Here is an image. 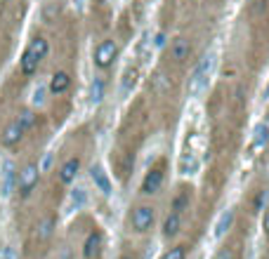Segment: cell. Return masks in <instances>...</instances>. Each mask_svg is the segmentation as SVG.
Listing matches in <instances>:
<instances>
[{"instance_id":"cell-16","label":"cell","mask_w":269,"mask_h":259,"mask_svg":"<svg viewBox=\"0 0 269 259\" xmlns=\"http://www.w3.org/2000/svg\"><path fill=\"white\" fill-rule=\"evenodd\" d=\"M0 259H17V252L12 248H0Z\"/></svg>"},{"instance_id":"cell-13","label":"cell","mask_w":269,"mask_h":259,"mask_svg":"<svg viewBox=\"0 0 269 259\" xmlns=\"http://www.w3.org/2000/svg\"><path fill=\"white\" fill-rule=\"evenodd\" d=\"M102 250H104V236H102V231L99 229H90V233L83 241V250H81L83 259H99Z\"/></svg>"},{"instance_id":"cell-12","label":"cell","mask_w":269,"mask_h":259,"mask_svg":"<svg viewBox=\"0 0 269 259\" xmlns=\"http://www.w3.org/2000/svg\"><path fill=\"white\" fill-rule=\"evenodd\" d=\"M54 226H57V212H54V210L43 212V215L36 219V224H33V241L40 243V245L47 243L50 238H52Z\"/></svg>"},{"instance_id":"cell-2","label":"cell","mask_w":269,"mask_h":259,"mask_svg":"<svg viewBox=\"0 0 269 259\" xmlns=\"http://www.w3.org/2000/svg\"><path fill=\"white\" fill-rule=\"evenodd\" d=\"M90 151H92V132L88 125H81L64 139L62 149L57 153V161H54L52 174L45 181V186L62 196L85 170L90 161Z\"/></svg>"},{"instance_id":"cell-19","label":"cell","mask_w":269,"mask_h":259,"mask_svg":"<svg viewBox=\"0 0 269 259\" xmlns=\"http://www.w3.org/2000/svg\"><path fill=\"white\" fill-rule=\"evenodd\" d=\"M203 2H206L208 9H217V5H220V7L224 5V0H203Z\"/></svg>"},{"instance_id":"cell-11","label":"cell","mask_w":269,"mask_h":259,"mask_svg":"<svg viewBox=\"0 0 269 259\" xmlns=\"http://www.w3.org/2000/svg\"><path fill=\"white\" fill-rule=\"evenodd\" d=\"M246 191H248V193H246V205H248V212H251V215L262 212L265 205H267V198H269V181L265 177L255 179V181H253Z\"/></svg>"},{"instance_id":"cell-14","label":"cell","mask_w":269,"mask_h":259,"mask_svg":"<svg viewBox=\"0 0 269 259\" xmlns=\"http://www.w3.org/2000/svg\"><path fill=\"white\" fill-rule=\"evenodd\" d=\"M224 243L217 248L215 257L213 259H239V252H241V241H234V238H227L222 233Z\"/></svg>"},{"instance_id":"cell-20","label":"cell","mask_w":269,"mask_h":259,"mask_svg":"<svg viewBox=\"0 0 269 259\" xmlns=\"http://www.w3.org/2000/svg\"><path fill=\"white\" fill-rule=\"evenodd\" d=\"M118 259H137V257H134V255H130V252H123V255H121Z\"/></svg>"},{"instance_id":"cell-8","label":"cell","mask_w":269,"mask_h":259,"mask_svg":"<svg viewBox=\"0 0 269 259\" xmlns=\"http://www.w3.org/2000/svg\"><path fill=\"white\" fill-rule=\"evenodd\" d=\"M40 153L31 151L24 156V161L17 170V181H14V191H17V198L21 203H26L36 196V191H40V184H43V177H40Z\"/></svg>"},{"instance_id":"cell-15","label":"cell","mask_w":269,"mask_h":259,"mask_svg":"<svg viewBox=\"0 0 269 259\" xmlns=\"http://www.w3.org/2000/svg\"><path fill=\"white\" fill-rule=\"evenodd\" d=\"M189 257V248L184 245V243H175V245H170L168 250H165V255H163V259H187Z\"/></svg>"},{"instance_id":"cell-18","label":"cell","mask_w":269,"mask_h":259,"mask_svg":"<svg viewBox=\"0 0 269 259\" xmlns=\"http://www.w3.org/2000/svg\"><path fill=\"white\" fill-rule=\"evenodd\" d=\"M184 7H196L198 9V5H203V0H179Z\"/></svg>"},{"instance_id":"cell-1","label":"cell","mask_w":269,"mask_h":259,"mask_svg":"<svg viewBox=\"0 0 269 259\" xmlns=\"http://www.w3.org/2000/svg\"><path fill=\"white\" fill-rule=\"evenodd\" d=\"M151 120L153 118L149 113L144 97L142 94L134 97L128 106L126 116L121 118V125H118L114 146H111V156H109L111 172L121 184H128L133 179L139 151H142L144 142L149 137V130H151Z\"/></svg>"},{"instance_id":"cell-6","label":"cell","mask_w":269,"mask_h":259,"mask_svg":"<svg viewBox=\"0 0 269 259\" xmlns=\"http://www.w3.org/2000/svg\"><path fill=\"white\" fill-rule=\"evenodd\" d=\"M28 0H0V69L5 66L24 26Z\"/></svg>"},{"instance_id":"cell-4","label":"cell","mask_w":269,"mask_h":259,"mask_svg":"<svg viewBox=\"0 0 269 259\" xmlns=\"http://www.w3.org/2000/svg\"><path fill=\"white\" fill-rule=\"evenodd\" d=\"M50 57H52V31L45 26H36L31 31V36H28L21 54H19L17 71L9 78L7 89L21 92V87L33 81L38 73L47 66Z\"/></svg>"},{"instance_id":"cell-5","label":"cell","mask_w":269,"mask_h":259,"mask_svg":"<svg viewBox=\"0 0 269 259\" xmlns=\"http://www.w3.org/2000/svg\"><path fill=\"white\" fill-rule=\"evenodd\" d=\"M194 203H196V186L191 181H179L177 186L172 188L168 212H165L161 224V233L165 241H175L179 236L182 226H184V219L194 210Z\"/></svg>"},{"instance_id":"cell-9","label":"cell","mask_w":269,"mask_h":259,"mask_svg":"<svg viewBox=\"0 0 269 259\" xmlns=\"http://www.w3.org/2000/svg\"><path fill=\"white\" fill-rule=\"evenodd\" d=\"M158 222V205L156 200H149V198H134L133 205L128 207V226L130 231L137 233V236H146V233L153 231V226Z\"/></svg>"},{"instance_id":"cell-17","label":"cell","mask_w":269,"mask_h":259,"mask_svg":"<svg viewBox=\"0 0 269 259\" xmlns=\"http://www.w3.org/2000/svg\"><path fill=\"white\" fill-rule=\"evenodd\" d=\"M262 229H265V233L269 236V203L265 205V215H262Z\"/></svg>"},{"instance_id":"cell-10","label":"cell","mask_w":269,"mask_h":259,"mask_svg":"<svg viewBox=\"0 0 269 259\" xmlns=\"http://www.w3.org/2000/svg\"><path fill=\"white\" fill-rule=\"evenodd\" d=\"M121 50H123L121 38H116V36L99 38L97 43H95V47H92V64H95V69L99 73H111L114 66L118 64Z\"/></svg>"},{"instance_id":"cell-3","label":"cell","mask_w":269,"mask_h":259,"mask_svg":"<svg viewBox=\"0 0 269 259\" xmlns=\"http://www.w3.org/2000/svg\"><path fill=\"white\" fill-rule=\"evenodd\" d=\"M243 62L248 69H260L269 57V0H246L241 9Z\"/></svg>"},{"instance_id":"cell-7","label":"cell","mask_w":269,"mask_h":259,"mask_svg":"<svg viewBox=\"0 0 269 259\" xmlns=\"http://www.w3.org/2000/svg\"><path fill=\"white\" fill-rule=\"evenodd\" d=\"M168 181H170V158L163 153V156H156L146 165V170H144L142 179L137 184V196L149 198V200H158L165 193Z\"/></svg>"}]
</instances>
